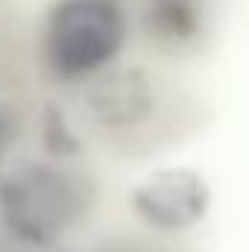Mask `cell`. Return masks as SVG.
Wrapping results in <instances>:
<instances>
[{
    "label": "cell",
    "mask_w": 249,
    "mask_h": 252,
    "mask_svg": "<svg viewBox=\"0 0 249 252\" xmlns=\"http://www.w3.org/2000/svg\"><path fill=\"white\" fill-rule=\"evenodd\" d=\"M126 44L121 0H56L44 27V53L62 76L103 70Z\"/></svg>",
    "instance_id": "6da1fadb"
},
{
    "label": "cell",
    "mask_w": 249,
    "mask_h": 252,
    "mask_svg": "<svg viewBox=\"0 0 249 252\" xmlns=\"http://www.w3.org/2000/svg\"><path fill=\"white\" fill-rule=\"evenodd\" d=\"M73 214V190L53 164L24 161L0 179V217L32 247H50Z\"/></svg>",
    "instance_id": "7a4b0ae2"
},
{
    "label": "cell",
    "mask_w": 249,
    "mask_h": 252,
    "mask_svg": "<svg viewBox=\"0 0 249 252\" xmlns=\"http://www.w3.org/2000/svg\"><path fill=\"white\" fill-rule=\"evenodd\" d=\"M132 208L153 229L185 232L205 220L211 188L193 167H161L132 188Z\"/></svg>",
    "instance_id": "3957f363"
},
{
    "label": "cell",
    "mask_w": 249,
    "mask_h": 252,
    "mask_svg": "<svg viewBox=\"0 0 249 252\" xmlns=\"http://www.w3.org/2000/svg\"><path fill=\"white\" fill-rule=\"evenodd\" d=\"M88 103L97 121L109 126H132L141 124L153 112L156 97H153V85L147 73L138 67H126V70L109 73L106 79H100L91 88Z\"/></svg>",
    "instance_id": "277c9868"
},
{
    "label": "cell",
    "mask_w": 249,
    "mask_h": 252,
    "mask_svg": "<svg viewBox=\"0 0 249 252\" xmlns=\"http://www.w3.org/2000/svg\"><path fill=\"white\" fill-rule=\"evenodd\" d=\"M147 27L156 38L170 44H185L196 35L199 18L190 0H150Z\"/></svg>",
    "instance_id": "5b68a950"
},
{
    "label": "cell",
    "mask_w": 249,
    "mask_h": 252,
    "mask_svg": "<svg viewBox=\"0 0 249 252\" xmlns=\"http://www.w3.org/2000/svg\"><path fill=\"white\" fill-rule=\"evenodd\" d=\"M41 144L56 158H67V156H76L79 153L76 132L70 129L64 112L59 106H53V103H47L44 112H41Z\"/></svg>",
    "instance_id": "8992f818"
},
{
    "label": "cell",
    "mask_w": 249,
    "mask_h": 252,
    "mask_svg": "<svg viewBox=\"0 0 249 252\" xmlns=\"http://www.w3.org/2000/svg\"><path fill=\"white\" fill-rule=\"evenodd\" d=\"M9 144H12V124H9V118L0 112V161H3V156H6V150H9Z\"/></svg>",
    "instance_id": "52a82bcc"
}]
</instances>
